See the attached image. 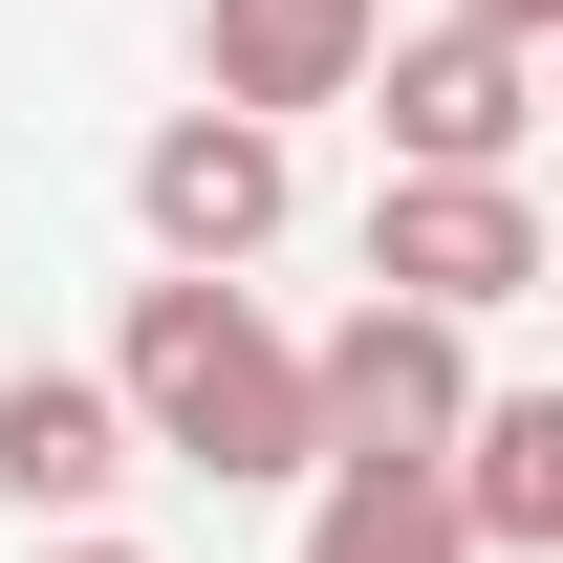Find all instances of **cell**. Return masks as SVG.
Returning a JSON list of instances; mask_svg holds the SVG:
<instances>
[{"mask_svg": "<svg viewBox=\"0 0 563 563\" xmlns=\"http://www.w3.org/2000/svg\"><path fill=\"white\" fill-rule=\"evenodd\" d=\"M109 390H131V455H174V477H325V412H303V347H282L239 282H131V325H109Z\"/></svg>", "mask_w": 563, "mask_h": 563, "instance_id": "cell-1", "label": "cell"}, {"mask_svg": "<svg viewBox=\"0 0 563 563\" xmlns=\"http://www.w3.org/2000/svg\"><path fill=\"white\" fill-rule=\"evenodd\" d=\"M303 412H325V455H455L477 433V325H433V303L368 282L347 325L303 347Z\"/></svg>", "mask_w": 563, "mask_h": 563, "instance_id": "cell-2", "label": "cell"}, {"mask_svg": "<svg viewBox=\"0 0 563 563\" xmlns=\"http://www.w3.org/2000/svg\"><path fill=\"white\" fill-rule=\"evenodd\" d=\"M368 282L433 303V325H498L520 282H563V239H542L520 174H390V196H368Z\"/></svg>", "mask_w": 563, "mask_h": 563, "instance_id": "cell-3", "label": "cell"}, {"mask_svg": "<svg viewBox=\"0 0 563 563\" xmlns=\"http://www.w3.org/2000/svg\"><path fill=\"white\" fill-rule=\"evenodd\" d=\"M131 217H152V261H174V282H239L282 217H303V152L239 131V109H174V131L131 152Z\"/></svg>", "mask_w": 563, "mask_h": 563, "instance_id": "cell-4", "label": "cell"}, {"mask_svg": "<svg viewBox=\"0 0 563 563\" xmlns=\"http://www.w3.org/2000/svg\"><path fill=\"white\" fill-rule=\"evenodd\" d=\"M368 66H390V0H196V109H239V131H303Z\"/></svg>", "mask_w": 563, "mask_h": 563, "instance_id": "cell-5", "label": "cell"}, {"mask_svg": "<svg viewBox=\"0 0 563 563\" xmlns=\"http://www.w3.org/2000/svg\"><path fill=\"white\" fill-rule=\"evenodd\" d=\"M368 109H390V174H520L542 66H520V44H477V22H412V44L368 66Z\"/></svg>", "mask_w": 563, "mask_h": 563, "instance_id": "cell-6", "label": "cell"}, {"mask_svg": "<svg viewBox=\"0 0 563 563\" xmlns=\"http://www.w3.org/2000/svg\"><path fill=\"white\" fill-rule=\"evenodd\" d=\"M109 477H131V390H109V368H0V498H22V520L87 542Z\"/></svg>", "mask_w": 563, "mask_h": 563, "instance_id": "cell-7", "label": "cell"}, {"mask_svg": "<svg viewBox=\"0 0 563 563\" xmlns=\"http://www.w3.org/2000/svg\"><path fill=\"white\" fill-rule=\"evenodd\" d=\"M303 563H477L455 455H325L303 477Z\"/></svg>", "mask_w": 563, "mask_h": 563, "instance_id": "cell-8", "label": "cell"}, {"mask_svg": "<svg viewBox=\"0 0 563 563\" xmlns=\"http://www.w3.org/2000/svg\"><path fill=\"white\" fill-rule=\"evenodd\" d=\"M455 520H477V563H563V390H477V433H455Z\"/></svg>", "mask_w": 563, "mask_h": 563, "instance_id": "cell-9", "label": "cell"}, {"mask_svg": "<svg viewBox=\"0 0 563 563\" xmlns=\"http://www.w3.org/2000/svg\"><path fill=\"white\" fill-rule=\"evenodd\" d=\"M477 44H520V66H563V0H455Z\"/></svg>", "mask_w": 563, "mask_h": 563, "instance_id": "cell-10", "label": "cell"}, {"mask_svg": "<svg viewBox=\"0 0 563 563\" xmlns=\"http://www.w3.org/2000/svg\"><path fill=\"white\" fill-rule=\"evenodd\" d=\"M44 563H152V542H109V520H87V542H44Z\"/></svg>", "mask_w": 563, "mask_h": 563, "instance_id": "cell-11", "label": "cell"}, {"mask_svg": "<svg viewBox=\"0 0 563 563\" xmlns=\"http://www.w3.org/2000/svg\"><path fill=\"white\" fill-rule=\"evenodd\" d=\"M542 109H563V66H542Z\"/></svg>", "mask_w": 563, "mask_h": 563, "instance_id": "cell-12", "label": "cell"}]
</instances>
